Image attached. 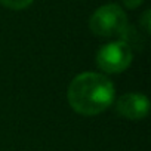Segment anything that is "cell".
I'll return each instance as SVG.
<instances>
[{
	"instance_id": "cell-1",
	"label": "cell",
	"mask_w": 151,
	"mask_h": 151,
	"mask_svg": "<svg viewBox=\"0 0 151 151\" xmlns=\"http://www.w3.org/2000/svg\"><path fill=\"white\" fill-rule=\"evenodd\" d=\"M114 85L104 74L82 73L71 80L67 98L71 108L82 116H96L114 101Z\"/></svg>"
},
{
	"instance_id": "cell-3",
	"label": "cell",
	"mask_w": 151,
	"mask_h": 151,
	"mask_svg": "<svg viewBox=\"0 0 151 151\" xmlns=\"http://www.w3.org/2000/svg\"><path fill=\"white\" fill-rule=\"evenodd\" d=\"M132 49L124 42H111L104 45L96 53V65L108 74L124 71L132 62Z\"/></svg>"
},
{
	"instance_id": "cell-6",
	"label": "cell",
	"mask_w": 151,
	"mask_h": 151,
	"mask_svg": "<svg viewBox=\"0 0 151 151\" xmlns=\"http://www.w3.org/2000/svg\"><path fill=\"white\" fill-rule=\"evenodd\" d=\"M151 12L150 11H145L144 12V15H142V18H141V25L144 27V30H145V33H150V30H151Z\"/></svg>"
},
{
	"instance_id": "cell-2",
	"label": "cell",
	"mask_w": 151,
	"mask_h": 151,
	"mask_svg": "<svg viewBox=\"0 0 151 151\" xmlns=\"http://www.w3.org/2000/svg\"><path fill=\"white\" fill-rule=\"evenodd\" d=\"M127 27V18L124 11L114 3L98 8L89 21V28L99 37L120 36Z\"/></svg>"
},
{
	"instance_id": "cell-7",
	"label": "cell",
	"mask_w": 151,
	"mask_h": 151,
	"mask_svg": "<svg viewBox=\"0 0 151 151\" xmlns=\"http://www.w3.org/2000/svg\"><path fill=\"white\" fill-rule=\"evenodd\" d=\"M122 2H123V5H124L127 9H136L138 6L142 5L144 0H122Z\"/></svg>"
},
{
	"instance_id": "cell-4",
	"label": "cell",
	"mask_w": 151,
	"mask_h": 151,
	"mask_svg": "<svg viewBox=\"0 0 151 151\" xmlns=\"http://www.w3.org/2000/svg\"><path fill=\"white\" fill-rule=\"evenodd\" d=\"M117 113L129 120H141L148 114L150 102L145 95L141 93H124L116 102Z\"/></svg>"
},
{
	"instance_id": "cell-5",
	"label": "cell",
	"mask_w": 151,
	"mask_h": 151,
	"mask_svg": "<svg viewBox=\"0 0 151 151\" xmlns=\"http://www.w3.org/2000/svg\"><path fill=\"white\" fill-rule=\"evenodd\" d=\"M0 3H2L5 8H8V9L21 11V9L28 8L33 3V0H0Z\"/></svg>"
}]
</instances>
